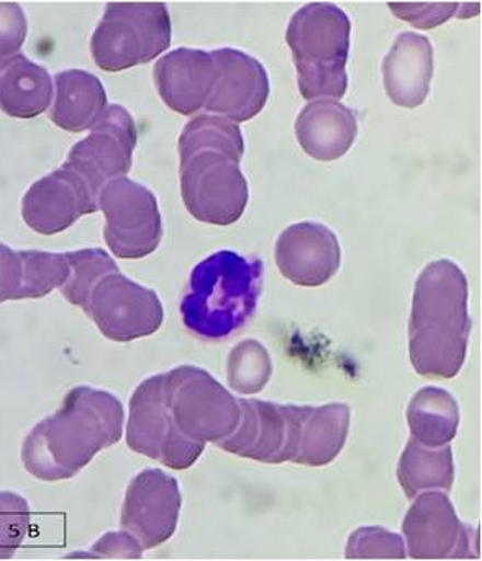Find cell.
Here are the masks:
<instances>
[{"label": "cell", "instance_id": "obj_1", "mask_svg": "<svg viewBox=\"0 0 482 561\" xmlns=\"http://www.w3.org/2000/svg\"><path fill=\"white\" fill-rule=\"evenodd\" d=\"M120 399L102 389L78 386L61 408L43 419L22 444V463L36 480L74 478L92 458L117 444L124 434Z\"/></svg>", "mask_w": 482, "mask_h": 561}, {"label": "cell", "instance_id": "obj_2", "mask_svg": "<svg viewBox=\"0 0 482 561\" xmlns=\"http://www.w3.org/2000/svg\"><path fill=\"white\" fill-rule=\"evenodd\" d=\"M181 196L194 219L227 227L243 216L250 191L240 170L241 128L219 115H197L180 137Z\"/></svg>", "mask_w": 482, "mask_h": 561}, {"label": "cell", "instance_id": "obj_3", "mask_svg": "<svg viewBox=\"0 0 482 561\" xmlns=\"http://www.w3.org/2000/svg\"><path fill=\"white\" fill-rule=\"evenodd\" d=\"M468 296L467 276L450 260L431 263L418 276L409 320V355L418 375H460L471 333Z\"/></svg>", "mask_w": 482, "mask_h": 561}, {"label": "cell", "instance_id": "obj_4", "mask_svg": "<svg viewBox=\"0 0 482 561\" xmlns=\"http://www.w3.org/2000/svg\"><path fill=\"white\" fill-rule=\"evenodd\" d=\"M263 275L261 260L244 259L230 250L200 262L181 300L186 329L206 340L233 335L256 312Z\"/></svg>", "mask_w": 482, "mask_h": 561}, {"label": "cell", "instance_id": "obj_5", "mask_svg": "<svg viewBox=\"0 0 482 561\" xmlns=\"http://www.w3.org/2000/svg\"><path fill=\"white\" fill-rule=\"evenodd\" d=\"M349 36V16L335 3H307L294 13L286 42L297 69V88L306 101H336L346 94Z\"/></svg>", "mask_w": 482, "mask_h": 561}, {"label": "cell", "instance_id": "obj_6", "mask_svg": "<svg viewBox=\"0 0 482 561\" xmlns=\"http://www.w3.org/2000/svg\"><path fill=\"white\" fill-rule=\"evenodd\" d=\"M173 38L168 7L160 2H112L92 33L95 65L120 72L163 55Z\"/></svg>", "mask_w": 482, "mask_h": 561}, {"label": "cell", "instance_id": "obj_7", "mask_svg": "<svg viewBox=\"0 0 482 561\" xmlns=\"http://www.w3.org/2000/svg\"><path fill=\"white\" fill-rule=\"evenodd\" d=\"M163 391L174 424L190 440L219 444L239 427V401L206 369L184 365L163 373Z\"/></svg>", "mask_w": 482, "mask_h": 561}, {"label": "cell", "instance_id": "obj_8", "mask_svg": "<svg viewBox=\"0 0 482 561\" xmlns=\"http://www.w3.org/2000/svg\"><path fill=\"white\" fill-rule=\"evenodd\" d=\"M240 424L217 447L260 463L302 465L310 405H283L239 399Z\"/></svg>", "mask_w": 482, "mask_h": 561}, {"label": "cell", "instance_id": "obj_9", "mask_svg": "<svg viewBox=\"0 0 482 561\" xmlns=\"http://www.w3.org/2000/svg\"><path fill=\"white\" fill-rule=\"evenodd\" d=\"M99 209L104 213V239L122 260L151 255L163 239V220L157 197L130 178H117L99 193Z\"/></svg>", "mask_w": 482, "mask_h": 561}, {"label": "cell", "instance_id": "obj_10", "mask_svg": "<svg viewBox=\"0 0 482 561\" xmlns=\"http://www.w3.org/2000/svg\"><path fill=\"white\" fill-rule=\"evenodd\" d=\"M127 445L137 454L161 461L171 470H187L199 460L206 445L181 434L164 402L163 373L145 379L130 399Z\"/></svg>", "mask_w": 482, "mask_h": 561}, {"label": "cell", "instance_id": "obj_11", "mask_svg": "<svg viewBox=\"0 0 482 561\" xmlns=\"http://www.w3.org/2000/svg\"><path fill=\"white\" fill-rule=\"evenodd\" d=\"M84 312L105 339L120 343L153 335L164 320L158 294L120 272L111 273L95 284Z\"/></svg>", "mask_w": 482, "mask_h": 561}, {"label": "cell", "instance_id": "obj_12", "mask_svg": "<svg viewBox=\"0 0 482 561\" xmlns=\"http://www.w3.org/2000/svg\"><path fill=\"white\" fill-rule=\"evenodd\" d=\"M402 523L408 556L414 560L478 559V533L457 516L447 493L418 494Z\"/></svg>", "mask_w": 482, "mask_h": 561}, {"label": "cell", "instance_id": "obj_13", "mask_svg": "<svg viewBox=\"0 0 482 561\" xmlns=\"http://www.w3.org/2000/svg\"><path fill=\"white\" fill-rule=\"evenodd\" d=\"M137 138L130 112L118 104L107 105L88 137L71 148L62 167L78 173L99 196L105 184L127 176Z\"/></svg>", "mask_w": 482, "mask_h": 561}, {"label": "cell", "instance_id": "obj_14", "mask_svg": "<svg viewBox=\"0 0 482 561\" xmlns=\"http://www.w3.org/2000/svg\"><path fill=\"white\" fill-rule=\"evenodd\" d=\"M181 497L176 478L158 468L141 471L128 484L122 507V529L145 550L157 549L176 533Z\"/></svg>", "mask_w": 482, "mask_h": 561}, {"label": "cell", "instance_id": "obj_15", "mask_svg": "<svg viewBox=\"0 0 482 561\" xmlns=\"http://www.w3.org/2000/svg\"><path fill=\"white\" fill-rule=\"evenodd\" d=\"M99 210V196L74 171L61 167L36 181L22 199V217L33 232L56 236Z\"/></svg>", "mask_w": 482, "mask_h": 561}, {"label": "cell", "instance_id": "obj_16", "mask_svg": "<svg viewBox=\"0 0 482 561\" xmlns=\"http://www.w3.org/2000/svg\"><path fill=\"white\" fill-rule=\"evenodd\" d=\"M217 79L204 111L227 121L248 122L256 117L269 98V78L254 56L240 49H214Z\"/></svg>", "mask_w": 482, "mask_h": 561}, {"label": "cell", "instance_id": "obj_17", "mask_svg": "<svg viewBox=\"0 0 482 561\" xmlns=\"http://www.w3.org/2000/svg\"><path fill=\"white\" fill-rule=\"evenodd\" d=\"M277 268L284 278L303 287L329 283L342 265V249L335 233L319 222L287 227L274 250Z\"/></svg>", "mask_w": 482, "mask_h": 561}, {"label": "cell", "instance_id": "obj_18", "mask_svg": "<svg viewBox=\"0 0 482 561\" xmlns=\"http://www.w3.org/2000/svg\"><path fill=\"white\" fill-rule=\"evenodd\" d=\"M154 84L164 104L181 115H194L206 107L217 79L213 53L177 48L158 59Z\"/></svg>", "mask_w": 482, "mask_h": 561}, {"label": "cell", "instance_id": "obj_19", "mask_svg": "<svg viewBox=\"0 0 482 561\" xmlns=\"http://www.w3.org/2000/svg\"><path fill=\"white\" fill-rule=\"evenodd\" d=\"M434 78V46L421 33L404 32L382 61V79L392 104L417 108L427 101Z\"/></svg>", "mask_w": 482, "mask_h": 561}, {"label": "cell", "instance_id": "obj_20", "mask_svg": "<svg viewBox=\"0 0 482 561\" xmlns=\"http://www.w3.org/2000/svg\"><path fill=\"white\" fill-rule=\"evenodd\" d=\"M358 135L355 111L335 99L310 101L297 115L296 137L313 160L330 163L348 153Z\"/></svg>", "mask_w": 482, "mask_h": 561}, {"label": "cell", "instance_id": "obj_21", "mask_svg": "<svg viewBox=\"0 0 482 561\" xmlns=\"http://www.w3.org/2000/svg\"><path fill=\"white\" fill-rule=\"evenodd\" d=\"M56 95L49 118L71 134L91 130L107 108V92L101 79L84 69H68L55 76Z\"/></svg>", "mask_w": 482, "mask_h": 561}, {"label": "cell", "instance_id": "obj_22", "mask_svg": "<svg viewBox=\"0 0 482 561\" xmlns=\"http://www.w3.org/2000/svg\"><path fill=\"white\" fill-rule=\"evenodd\" d=\"M53 79L23 53L0 59V111L15 118H35L48 111Z\"/></svg>", "mask_w": 482, "mask_h": 561}, {"label": "cell", "instance_id": "obj_23", "mask_svg": "<svg viewBox=\"0 0 482 561\" xmlns=\"http://www.w3.org/2000/svg\"><path fill=\"white\" fill-rule=\"evenodd\" d=\"M408 424L418 444L435 448L451 444L460 427L457 399L435 386L421 389L409 404Z\"/></svg>", "mask_w": 482, "mask_h": 561}, {"label": "cell", "instance_id": "obj_24", "mask_svg": "<svg viewBox=\"0 0 482 561\" xmlns=\"http://www.w3.org/2000/svg\"><path fill=\"white\" fill-rule=\"evenodd\" d=\"M399 483L409 500L424 491H450L455 481L454 451L450 444L427 447L411 438L398 467Z\"/></svg>", "mask_w": 482, "mask_h": 561}, {"label": "cell", "instance_id": "obj_25", "mask_svg": "<svg viewBox=\"0 0 482 561\" xmlns=\"http://www.w3.org/2000/svg\"><path fill=\"white\" fill-rule=\"evenodd\" d=\"M20 287L16 300L39 299L61 287L69 278L66 253L20 250Z\"/></svg>", "mask_w": 482, "mask_h": 561}, {"label": "cell", "instance_id": "obj_26", "mask_svg": "<svg viewBox=\"0 0 482 561\" xmlns=\"http://www.w3.org/2000/svg\"><path fill=\"white\" fill-rule=\"evenodd\" d=\"M68 259L69 278L62 284V296L72 306L82 307L84 309L88 304L89 296L95 284L99 283L104 276L111 273L120 272L117 263L111 259V255L101 249H82L78 252L66 253Z\"/></svg>", "mask_w": 482, "mask_h": 561}, {"label": "cell", "instance_id": "obj_27", "mask_svg": "<svg viewBox=\"0 0 482 561\" xmlns=\"http://www.w3.org/2000/svg\"><path fill=\"white\" fill-rule=\"evenodd\" d=\"M229 385L240 394H257L266 388L273 375V362L263 343L257 340H243L230 352Z\"/></svg>", "mask_w": 482, "mask_h": 561}, {"label": "cell", "instance_id": "obj_28", "mask_svg": "<svg viewBox=\"0 0 482 561\" xmlns=\"http://www.w3.org/2000/svg\"><path fill=\"white\" fill-rule=\"evenodd\" d=\"M345 556L348 560H404L408 550L399 534L382 527H362L349 536Z\"/></svg>", "mask_w": 482, "mask_h": 561}, {"label": "cell", "instance_id": "obj_29", "mask_svg": "<svg viewBox=\"0 0 482 561\" xmlns=\"http://www.w3.org/2000/svg\"><path fill=\"white\" fill-rule=\"evenodd\" d=\"M28 529L30 507L25 497L0 491V560L15 556Z\"/></svg>", "mask_w": 482, "mask_h": 561}, {"label": "cell", "instance_id": "obj_30", "mask_svg": "<svg viewBox=\"0 0 482 561\" xmlns=\"http://www.w3.org/2000/svg\"><path fill=\"white\" fill-rule=\"evenodd\" d=\"M389 9L399 19L417 28H434L454 19H468L480 13V3H402L389 2Z\"/></svg>", "mask_w": 482, "mask_h": 561}, {"label": "cell", "instance_id": "obj_31", "mask_svg": "<svg viewBox=\"0 0 482 561\" xmlns=\"http://www.w3.org/2000/svg\"><path fill=\"white\" fill-rule=\"evenodd\" d=\"M145 549L127 530L108 533L89 552L71 553L66 559L140 560Z\"/></svg>", "mask_w": 482, "mask_h": 561}, {"label": "cell", "instance_id": "obj_32", "mask_svg": "<svg viewBox=\"0 0 482 561\" xmlns=\"http://www.w3.org/2000/svg\"><path fill=\"white\" fill-rule=\"evenodd\" d=\"M28 23L19 3L0 2V59L10 58L22 49Z\"/></svg>", "mask_w": 482, "mask_h": 561}, {"label": "cell", "instance_id": "obj_33", "mask_svg": "<svg viewBox=\"0 0 482 561\" xmlns=\"http://www.w3.org/2000/svg\"><path fill=\"white\" fill-rule=\"evenodd\" d=\"M20 280V255L0 242V302L16 300Z\"/></svg>", "mask_w": 482, "mask_h": 561}]
</instances>
